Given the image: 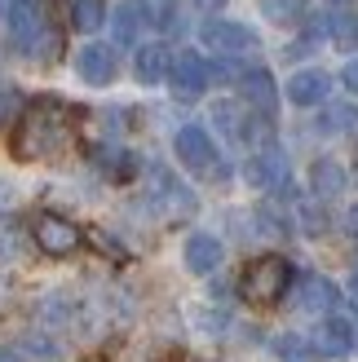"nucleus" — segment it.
Masks as SVG:
<instances>
[{"mask_svg": "<svg viewBox=\"0 0 358 362\" xmlns=\"http://www.w3.org/2000/svg\"><path fill=\"white\" fill-rule=\"evenodd\" d=\"M67 133H71V119H67L62 102H53V98L31 102L23 111V119H18V133H13V159L31 164V159H45L53 151H62Z\"/></svg>", "mask_w": 358, "mask_h": 362, "instance_id": "obj_1", "label": "nucleus"}, {"mask_svg": "<svg viewBox=\"0 0 358 362\" xmlns=\"http://www.w3.org/2000/svg\"><path fill=\"white\" fill-rule=\"evenodd\" d=\"M292 287V265L283 257H257L253 265L243 269V283L239 292L248 305H279Z\"/></svg>", "mask_w": 358, "mask_h": 362, "instance_id": "obj_2", "label": "nucleus"}, {"mask_svg": "<svg viewBox=\"0 0 358 362\" xmlns=\"http://www.w3.org/2000/svg\"><path fill=\"white\" fill-rule=\"evenodd\" d=\"M177 159L190 168V173H200V177H217L221 168V155H217V146H212V137H208V129H200V124H186L182 133H177Z\"/></svg>", "mask_w": 358, "mask_h": 362, "instance_id": "obj_3", "label": "nucleus"}, {"mask_svg": "<svg viewBox=\"0 0 358 362\" xmlns=\"http://www.w3.org/2000/svg\"><path fill=\"white\" fill-rule=\"evenodd\" d=\"M31 234H35V243H40L45 257H71V252H76V247L84 243L80 226H76V221H67V216H53V212L35 216Z\"/></svg>", "mask_w": 358, "mask_h": 362, "instance_id": "obj_4", "label": "nucleus"}, {"mask_svg": "<svg viewBox=\"0 0 358 362\" xmlns=\"http://www.w3.org/2000/svg\"><path fill=\"white\" fill-rule=\"evenodd\" d=\"M239 98L257 119H275V111H279V84L265 66H253L239 76Z\"/></svg>", "mask_w": 358, "mask_h": 362, "instance_id": "obj_5", "label": "nucleus"}, {"mask_svg": "<svg viewBox=\"0 0 358 362\" xmlns=\"http://www.w3.org/2000/svg\"><path fill=\"white\" fill-rule=\"evenodd\" d=\"M168 84H173V93L177 98H200L208 93V84H212V66L200 58V53H177L173 66H168Z\"/></svg>", "mask_w": 358, "mask_h": 362, "instance_id": "obj_6", "label": "nucleus"}, {"mask_svg": "<svg viewBox=\"0 0 358 362\" xmlns=\"http://www.w3.org/2000/svg\"><path fill=\"white\" fill-rule=\"evenodd\" d=\"M200 40L212 53H221V58H235V53H253L257 49V35L243 23H221V18H212V23L200 27Z\"/></svg>", "mask_w": 358, "mask_h": 362, "instance_id": "obj_7", "label": "nucleus"}, {"mask_svg": "<svg viewBox=\"0 0 358 362\" xmlns=\"http://www.w3.org/2000/svg\"><path fill=\"white\" fill-rule=\"evenodd\" d=\"M354 340H358L354 322L345 314H328L314 332V354L318 358H345V354H354Z\"/></svg>", "mask_w": 358, "mask_h": 362, "instance_id": "obj_8", "label": "nucleus"}, {"mask_svg": "<svg viewBox=\"0 0 358 362\" xmlns=\"http://www.w3.org/2000/svg\"><path fill=\"white\" fill-rule=\"evenodd\" d=\"M248 181H253L257 190H288V159L283 151H261L248 159Z\"/></svg>", "mask_w": 358, "mask_h": 362, "instance_id": "obj_9", "label": "nucleus"}, {"mask_svg": "<svg viewBox=\"0 0 358 362\" xmlns=\"http://www.w3.org/2000/svg\"><path fill=\"white\" fill-rule=\"evenodd\" d=\"M76 71L84 84H111L115 80V49L111 45H84L80 58H76Z\"/></svg>", "mask_w": 358, "mask_h": 362, "instance_id": "obj_10", "label": "nucleus"}, {"mask_svg": "<svg viewBox=\"0 0 358 362\" xmlns=\"http://www.w3.org/2000/svg\"><path fill=\"white\" fill-rule=\"evenodd\" d=\"M288 102L292 106H318V102H328V93H332V80H328V71H296V76L288 80Z\"/></svg>", "mask_w": 358, "mask_h": 362, "instance_id": "obj_11", "label": "nucleus"}, {"mask_svg": "<svg viewBox=\"0 0 358 362\" xmlns=\"http://www.w3.org/2000/svg\"><path fill=\"white\" fill-rule=\"evenodd\" d=\"M5 18H9V35H13V45H23V49H31V45H35V35L45 31V18H40V5H35V0H13Z\"/></svg>", "mask_w": 358, "mask_h": 362, "instance_id": "obj_12", "label": "nucleus"}, {"mask_svg": "<svg viewBox=\"0 0 358 362\" xmlns=\"http://www.w3.org/2000/svg\"><path fill=\"white\" fill-rule=\"evenodd\" d=\"M336 283L323 279V274H306L296 283V310H306V314H328L332 305H336Z\"/></svg>", "mask_w": 358, "mask_h": 362, "instance_id": "obj_13", "label": "nucleus"}, {"mask_svg": "<svg viewBox=\"0 0 358 362\" xmlns=\"http://www.w3.org/2000/svg\"><path fill=\"white\" fill-rule=\"evenodd\" d=\"M221 243L212 239V234H190L186 239V269L190 274H212V269L221 265Z\"/></svg>", "mask_w": 358, "mask_h": 362, "instance_id": "obj_14", "label": "nucleus"}, {"mask_svg": "<svg viewBox=\"0 0 358 362\" xmlns=\"http://www.w3.org/2000/svg\"><path fill=\"white\" fill-rule=\"evenodd\" d=\"M212 119L230 141H253V119H248V106L243 102H217L212 106Z\"/></svg>", "mask_w": 358, "mask_h": 362, "instance_id": "obj_15", "label": "nucleus"}, {"mask_svg": "<svg viewBox=\"0 0 358 362\" xmlns=\"http://www.w3.org/2000/svg\"><path fill=\"white\" fill-rule=\"evenodd\" d=\"M168 66H173V53H168L164 45H142V49H137L133 71H137V80H142V84H164Z\"/></svg>", "mask_w": 358, "mask_h": 362, "instance_id": "obj_16", "label": "nucleus"}, {"mask_svg": "<svg viewBox=\"0 0 358 362\" xmlns=\"http://www.w3.org/2000/svg\"><path fill=\"white\" fill-rule=\"evenodd\" d=\"M345 168L341 164H336V159H318V164L310 168V186H314V194L318 199H336V194H341L345 190Z\"/></svg>", "mask_w": 358, "mask_h": 362, "instance_id": "obj_17", "label": "nucleus"}, {"mask_svg": "<svg viewBox=\"0 0 358 362\" xmlns=\"http://www.w3.org/2000/svg\"><path fill=\"white\" fill-rule=\"evenodd\" d=\"M142 27H146V13H142V0H124L115 9V45H133Z\"/></svg>", "mask_w": 358, "mask_h": 362, "instance_id": "obj_18", "label": "nucleus"}, {"mask_svg": "<svg viewBox=\"0 0 358 362\" xmlns=\"http://www.w3.org/2000/svg\"><path fill=\"white\" fill-rule=\"evenodd\" d=\"M106 23V0H71V27L76 31H98Z\"/></svg>", "mask_w": 358, "mask_h": 362, "instance_id": "obj_19", "label": "nucleus"}, {"mask_svg": "<svg viewBox=\"0 0 358 362\" xmlns=\"http://www.w3.org/2000/svg\"><path fill=\"white\" fill-rule=\"evenodd\" d=\"M306 5L310 0H261V13L279 27H292L296 18H306Z\"/></svg>", "mask_w": 358, "mask_h": 362, "instance_id": "obj_20", "label": "nucleus"}, {"mask_svg": "<svg viewBox=\"0 0 358 362\" xmlns=\"http://www.w3.org/2000/svg\"><path fill=\"white\" fill-rule=\"evenodd\" d=\"M358 124V106L354 102H336L323 111V133H350Z\"/></svg>", "mask_w": 358, "mask_h": 362, "instance_id": "obj_21", "label": "nucleus"}, {"mask_svg": "<svg viewBox=\"0 0 358 362\" xmlns=\"http://www.w3.org/2000/svg\"><path fill=\"white\" fill-rule=\"evenodd\" d=\"M275 354H279L283 362H314V358H318L314 345H306L301 336H279V340H275Z\"/></svg>", "mask_w": 358, "mask_h": 362, "instance_id": "obj_22", "label": "nucleus"}, {"mask_svg": "<svg viewBox=\"0 0 358 362\" xmlns=\"http://www.w3.org/2000/svg\"><path fill=\"white\" fill-rule=\"evenodd\" d=\"M142 13H146V23L164 27V31H177V5L173 0H142Z\"/></svg>", "mask_w": 358, "mask_h": 362, "instance_id": "obj_23", "label": "nucleus"}, {"mask_svg": "<svg viewBox=\"0 0 358 362\" xmlns=\"http://www.w3.org/2000/svg\"><path fill=\"white\" fill-rule=\"evenodd\" d=\"M98 164L106 168V177H115V181L133 177V155H124V151H98Z\"/></svg>", "mask_w": 358, "mask_h": 362, "instance_id": "obj_24", "label": "nucleus"}, {"mask_svg": "<svg viewBox=\"0 0 358 362\" xmlns=\"http://www.w3.org/2000/svg\"><path fill=\"white\" fill-rule=\"evenodd\" d=\"M23 349L35 354V358H49V362H53V358H62V345H58V340H49V336H27V340H23Z\"/></svg>", "mask_w": 358, "mask_h": 362, "instance_id": "obj_25", "label": "nucleus"}, {"mask_svg": "<svg viewBox=\"0 0 358 362\" xmlns=\"http://www.w3.org/2000/svg\"><path fill=\"white\" fill-rule=\"evenodd\" d=\"M13 115H18V93H13L9 84H0V129H5Z\"/></svg>", "mask_w": 358, "mask_h": 362, "instance_id": "obj_26", "label": "nucleus"}, {"mask_svg": "<svg viewBox=\"0 0 358 362\" xmlns=\"http://www.w3.org/2000/svg\"><path fill=\"white\" fill-rule=\"evenodd\" d=\"M341 84L350 88V93H358V58H354V62H345V71H341Z\"/></svg>", "mask_w": 358, "mask_h": 362, "instance_id": "obj_27", "label": "nucleus"}, {"mask_svg": "<svg viewBox=\"0 0 358 362\" xmlns=\"http://www.w3.org/2000/svg\"><path fill=\"white\" fill-rule=\"evenodd\" d=\"M195 5H200V13H221L226 0H195Z\"/></svg>", "mask_w": 358, "mask_h": 362, "instance_id": "obj_28", "label": "nucleus"}, {"mask_svg": "<svg viewBox=\"0 0 358 362\" xmlns=\"http://www.w3.org/2000/svg\"><path fill=\"white\" fill-rule=\"evenodd\" d=\"M345 230H350V234H354V239H358V204H354V208L345 212Z\"/></svg>", "mask_w": 358, "mask_h": 362, "instance_id": "obj_29", "label": "nucleus"}, {"mask_svg": "<svg viewBox=\"0 0 358 362\" xmlns=\"http://www.w3.org/2000/svg\"><path fill=\"white\" fill-rule=\"evenodd\" d=\"M0 362H23V358H18L13 349H0Z\"/></svg>", "mask_w": 358, "mask_h": 362, "instance_id": "obj_30", "label": "nucleus"}, {"mask_svg": "<svg viewBox=\"0 0 358 362\" xmlns=\"http://www.w3.org/2000/svg\"><path fill=\"white\" fill-rule=\"evenodd\" d=\"M350 296H354V305H358V274L350 279Z\"/></svg>", "mask_w": 358, "mask_h": 362, "instance_id": "obj_31", "label": "nucleus"}, {"mask_svg": "<svg viewBox=\"0 0 358 362\" xmlns=\"http://www.w3.org/2000/svg\"><path fill=\"white\" fill-rule=\"evenodd\" d=\"M9 5H13V0H0V13H9Z\"/></svg>", "mask_w": 358, "mask_h": 362, "instance_id": "obj_32", "label": "nucleus"}]
</instances>
